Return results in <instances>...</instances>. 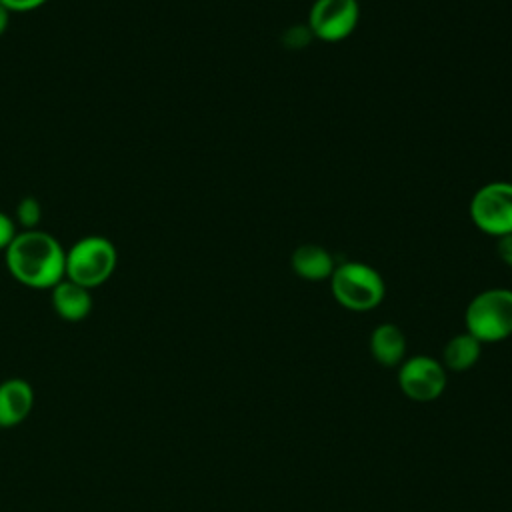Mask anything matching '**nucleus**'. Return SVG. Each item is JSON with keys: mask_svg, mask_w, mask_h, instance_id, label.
Listing matches in <instances>:
<instances>
[{"mask_svg": "<svg viewBox=\"0 0 512 512\" xmlns=\"http://www.w3.org/2000/svg\"><path fill=\"white\" fill-rule=\"evenodd\" d=\"M16 234H18V230H16L14 218L0 210V252H4L10 246V242L14 240Z\"/></svg>", "mask_w": 512, "mask_h": 512, "instance_id": "nucleus-15", "label": "nucleus"}, {"mask_svg": "<svg viewBox=\"0 0 512 512\" xmlns=\"http://www.w3.org/2000/svg\"><path fill=\"white\" fill-rule=\"evenodd\" d=\"M12 218L22 230H34V228H38V222L42 218V206L34 196H24L16 204Z\"/></svg>", "mask_w": 512, "mask_h": 512, "instance_id": "nucleus-13", "label": "nucleus"}, {"mask_svg": "<svg viewBox=\"0 0 512 512\" xmlns=\"http://www.w3.org/2000/svg\"><path fill=\"white\" fill-rule=\"evenodd\" d=\"M480 350H482V342L476 340L472 334H468V332L456 334L444 346V354H442L444 364L442 366L452 372H466L478 362Z\"/></svg>", "mask_w": 512, "mask_h": 512, "instance_id": "nucleus-12", "label": "nucleus"}, {"mask_svg": "<svg viewBox=\"0 0 512 512\" xmlns=\"http://www.w3.org/2000/svg\"><path fill=\"white\" fill-rule=\"evenodd\" d=\"M8 24H10V12L0 4V36L8 30Z\"/></svg>", "mask_w": 512, "mask_h": 512, "instance_id": "nucleus-18", "label": "nucleus"}, {"mask_svg": "<svg viewBox=\"0 0 512 512\" xmlns=\"http://www.w3.org/2000/svg\"><path fill=\"white\" fill-rule=\"evenodd\" d=\"M290 266L292 270L310 282H322V280H330L336 262L334 256L320 244H300L292 256H290Z\"/></svg>", "mask_w": 512, "mask_h": 512, "instance_id": "nucleus-10", "label": "nucleus"}, {"mask_svg": "<svg viewBox=\"0 0 512 512\" xmlns=\"http://www.w3.org/2000/svg\"><path fill=\"white\" fill-rule=\"evenodd\" d=\"M358 0H314L308 12V28L322 42H342L358 26Z\"/></svg>", "mask_w": 512, "mask_h": 512, "instance_id": "nucleus-6", "label": "nucleus"}, {"mask_svg": "<svg viewBox=\"0 0 512 512\" xmlns=\"http://www.w3.org/2000/svg\"><path fill=\"white\" fill-rule=\"evenodd\" d=\"M330 288L336 302L352 312H368L376 308L386 294L380 272L360 260L336 264L330 276Z\"/></svg>", "mask_w": 512, "mask_h": 512, "instance_id": "nucleus-2", "label": "nucleus"}, {"mask_svg": "<svg viewBox=\"0 0 512 512\" xmlns=\"http://www.w3.org/2000/svg\"><path fill=\"white\" fill-rule=\"evenodd\" d=\"M466 332L482 344L500 342L512 334V290L488 288L476 294L464 312Z\"/></svg>", "mask_w": 512, "mask_h": 512, "instance_id": "nucleus-4", "label": "nucleus"}, {"mask_svg": "<svg viewBox=\"0 0 512 512\" xmlns=\"http://www.w3.org/2000/svg\"><path fill=\"white\" fill-rule=\"evenodd\" d=\"M498 256L502 258L504 264L512 268V234L498 238Z\"/></svg>", "mask_w": 512, "mask_h": 512, "instance_id": "nucleus-17", "label": "nucleus"}, {"mask_svg": "<svg viewBox=\"0 0 512 512\" xmlns=\"http://www.w3.org/2000/svg\"><path fill=\"white\" fill-rule=\"evenodd\" d=\"M118 264V250L106 236L90 234L66 248V276L68 280L92 290L102 286L114 274Z\"/></svg>", "mask_w": 512, "mask_h": 512, "instance_id": "nucleus-3", "label": "nucleus"}, {"mask_svg": "<svg viewBox=\"0 0 512 512\" xmlns=\"http://www.w3.org/2000/svg\"><path fill=\"white\" fill-rule=\"evenodd\" d=\"M34 408L32 384L24 378H8L0 382V428L22 424Z\"/></svg>", "mask_w": 512, "mask_h": 512, "instance_id": "nucleus-8", "label": "nucleus"}, {"mask_svg": "<svg viewBox=\"0 0 512 512\" xmlns=\"http://www.w3.org/2000/svg\"><path fill=\"white\" fill-rule=\"evenodd\" d=\"M52 308L66 322H80L92 312V294L88 288L64 278L52 288Z\"/></svg>", "mask_w": 512, "mask_h": 512, "instance_id": "nucleus-9", "label": "nucleus"}, {"mask_svg": "<svg viewBox=\"0 0 512 512\" xmlns=\"http://www.w3.org/2000/svg\"><path fill=\"white\" fill-rule=\"evenodd\" d=\"M312 38H314V36H312V32H310L308 24H306V26H290V28L284 32L282 42H284L288 48H302V46H306Z\"/></svg>", "mask_w": 512, "mask_h": 512, "instance_id": "nucleus-14", "label": "nucleus"}, {"mask_svg": "<svg viewBox=\"0 0 512 512\" xmlns=\"http://www.w3.org/2000/svg\"><path fill=\"white\" fill-rule=\"evenodd\" d=\"M4 258L10 276L34 290H52L66 276V250L56 236L40 228L18 230Z\"/></svg>", "mask_w": 512, "mask_h": 512, "instance_id": "nucleus-1", "label": "nucleus"}, {"mask_svg": "<svg viewBox=\"0 0 512 512\" xmlns=\"http://www.w3.org/2000/svg\"><path fill=\"white\" fill-rule=\"evenodd\" d=\"M470 220L488 236L512 234V182H488L470 200Z\"/></svg>", "mask_w": 512, "mask_h": 512, "instance_id": "nucleus-5", "label": "nucleus"}, {"mask_svg": "<svg viewBox=\"0 0 512 512\" xmlns=\"http://www.w3.org/2000/svg\"><path fill=\"white\" fill-rule=\"evenodd\" d=\"M48 0H0V4L12 14V12H30L46 4Z\"/></svg>", "mask_w": 512, "mask_h": 512, "instance_id": "nucleus-16", "label": "nucleus"}, {"mask_svg": "<svg viewBox=\"0 0 512 512\" xmlns=\"http://www.w3.org/2000/svg\"><path fill=\"white\" fill-rule=\"evenodd\" d=\"M370 354L378 364L388 368L402 364L406 354L404 332L390 322L378 324L370 334Z\"/></svg>", "mask_w": 512, "mask_h": 512, "instance_id": "nucleus-11", "label": "nucleus"}, {"mask_svg": "<svg viewBox=\"0 0 512 512\" xmlns=\"http://www.w3.org/2000/svg\"><path fill=\"white\" fill-rule=\"evenodd\" d=\"M398 386L414 402H432L446 388V368L432 356H410L400 364Z\"/></svg>", "mask_w": 512, "mask_h": 512, "instance_id": "nucleus-7", "label": "nucleus"}]
</instances>
